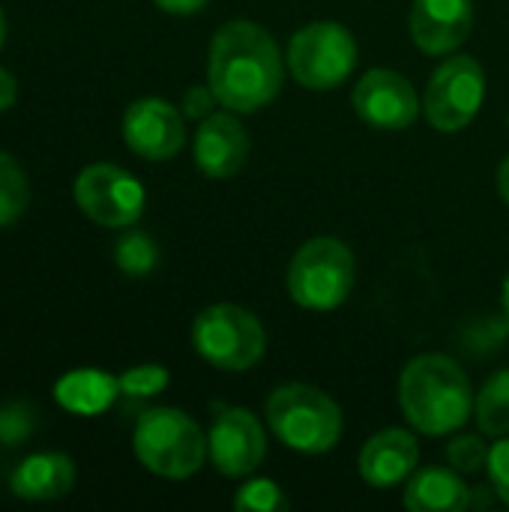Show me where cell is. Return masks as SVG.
Wrapping results in <instances>:
<instances>
[{"label":"cell","instance_id":"18","mask_svg":"<svg viewBox=\"0 0 509 512\" xmlns=\"http://www.w3.org/2000/svg\"><path fill=\"white\" fill-rule=\"evenodd\" d=\"M117 393H120V378H111L99 369H78L54 384L57 405L81 417L102 414L117 399Z\"/></svg>","mask_w":509,"mask_h":512},{"label":"cell","instance_id":"21","mask_svg":"<svg viewBox=\"0 0 509 512\" xmlns=\"http://www.w3.org/2000/svg\"><path fill=\"white\" fill-rule=\"evenodd\" d=\"M27 201H30V186L21 165L12 156L0 153V228L12 225L27 210Z\"/></svg>","mask_w":509,"mask_h":512},{"label":"cell","instance_id":"26","mask_svg":"<svg viewBox=\"0 0 509 512\" xmlns=\"http://www.w3.org/2000/svg\"><path fill=\"white\" fill-rule=\"evenodd\" d=\"M219 105V99H216V93H213V87L207 84H195V87H189L186 90V96H183V117H189V120H204V117H210L213 114V108Z\"/></svg>","mask_w":509,"mask_h":512},{"label":"cell","instance_id":"3","mask_svg":"<svg viewBox=\"0 0 509 512\" xmlns=\"http://www.w3.org/2000/svg\"><path fill=\"white\" fill-rule=\"evenodd\" d=\"M267 426L297 453H327L342 438V411L318 387L282 384L267 399Z\"/></svg>","mask_w":509,"mask_h":512},{"label":"cell","instance_id":"22","mask_svg":"<svg viewBox=\"0 0 509 512\" xmlns=\"http://www.w3.org/2000/svg\"><path fill=\"white\" fill-rule=\"evenodd\" d=\"M234 507L240 512H279L288 510V498L273 480H252L234 495Z\"/></svg>","mask_w":509,"mask_h":512},{"label":"cell","instance_id":"28","mask_svg":"<svg viewBox=\"0 0 509 512\" xmlns=\"http://www.w3.org/2000/svg\"><path fill=\"white\" fill-rule=\"evenodd\" d=\"M15 96H18V81H15V75L6 66H0V111L12 108Z\"/></svg>","mask_w":509,"mask_h":512},{"label":"cell","instance_id":"9","mask_svg":"<svg viewBox=\"0 0 509 512\" xmlns=\"http://www.w3.org/2000/svg\"><path fill=\"white\" fill-rule=\"evenodd\" d=\"M144 186L111 162L87 165L75 180L78 210L105 228H129L144 213Z\"/></svg>","mask_w":509,"mask_h":512},{"label":"cell","instance_id":"19","mask_svg":"<svg viewBox=\"0 0 509 512\" xmlns=\"http://www.w3.org/2000/svg\"><path fill=\"white\" fill-rule=\"evenodd\" d=\"M477 426L489 438L509 435V369L495 372L474 399Z\"/></svg>","mask_w":509,"mask_h":512},{"label":"cell","instance_id":"10","mask_svg":"<svg viewBox=\"0 0 509 512\" xmlns=\"http://www.w3.org/2000/svg\"><path fill=\"white\" fill-rule=\"evenodd\" d=\"M357 117L378 132L411 129L423 102L417 99L414 84L393 69H369L351 93Z\"/></svg>","mask_w":509,"mask_h":512},{"label":"cell","instance_id":"17","mask_svg":"<svg viewBox=\"0 0 509 512\" xmlns=\"http://www.w3.org/2000/svg\"><path fill=\"white\" fill-rule=\"evenodd\" d=\"M402 501L411 512H462L471 504V489L456 468H423L405 480Z\"/></svg>","mask_w":509,"mask_h":512},{"label":"cell","instance_id":"13","mask_svg":"<svg viewBox=\"0 0 509 512\" xmlns=\"http://www.w3.org/2000/svg\"><path fill=\"white\" fill-rule=\"evenodd\" d=\"M408 27L420 51L432 57L453 54L471 36L474 3L471 0H414Z\"/></svg>","mask_w":509,"mask_h":512},{"label":"cell","instance_id":"8","mask_svg":"<svg viewBox=\"0 0 509 512\" xmlns=\"http://www.w3.org/2000/svg\"><path fill=\"white\" fill-rule=\"evenodd\" d=\"M486 99V72L468 57H447L429 78L423 96V114L438 132H462L480 114Z\"/></svg>","mask_w":509,"mask_h":512},{"label":"cell","instance_id":"20","mask_svg":"<svg viewBox=\"0 0 509 512\" xmlns=\"http://www.w3.org/2000/svg\"><path fill=\"white\" fill-rule=\"evenodd\" d=\"M114 261L117 267L132 276V279H141V276H150L159 264V246L150 234L144 231H126L117 246H114Z\"/></svg>","mask_w":509,"mask_h":512},{"label":"cell","instance_id":"32","mask_svg":"<svg viewBox=\"0 0 509 512\" xmlns=\"http://www.w3.org/2000/svg\"><path fill=\"white\" fill-rule=\"evenodd\" d=\"M3 39H6V21H3V9H0V48H3Z\"/></svg>","mask_w":509,"mask_h":512},{"label":"cell","instance_id":"5","mask_svg":"<svg viewBox=\"0 0 509 512\" xmlns=\"http://www.w3.org/2000/svg\"><path fill=\"white\" fill-rule=\"evenodd\" d=\"M357 282L351 249L336 237L306 240L288 264V294L297 306L330 312L342 306Z\"/></svg>","mask_w":509,"mask_h":512},{"label":"cell","instance_id":"4","mask_svg":"<svg viewBox=\"0 0 509 512\" xmlns=\"http://www.w3.org/2000/svg\"><path fill=\"white\" fill-rule=\"evenodd\" d=\"M132 447L138 462L165 480H186L201 471L207 453V438L198 423L177 408L144 411L135 423Z\"/></svg>","mask_w":509,"mask_h":512},{"label":"cell","instance_id":"15","mask_svg":"<svg viewBox=\"0 0 509 512\" xmlns=\"http://www.w3.org/2000/svg\"><path fill=\"white\" fill-rule=\"evenodd\" d=\"M420 459L417 438L405 429H384L360 450V477L372 489H393L405 483Z\"/></svg>","mask_w":509,"mask_h":512},{"label":"cell","instance_id":"11","mask_svg":"<svg viewBox=\"0 0 509 512\" xmlns=\"http://www.w3.org/2000/svg\"><path fill=\"white\" fill-rule=\"evenodd\" d=\"M207 453L219 474L249 477L267 456L264 426L246 408H219L207 435Z\"/></svg>","mask_w":509,"mask_h":512},{"label":"cell","instance_id":"6","mask_svg":"<svg viewBox=\"0 0 509 512\" xmlns=\"http://www.w3.org/2000/svg\"><path fill=\"white\" fill-rule=\"evenodd\" d=\"M192 345L210 366L225 372H246L264 357L267 333L249 309L216 303L195 318Z\"/></svg>","mask_w":509,"mask_h":512},{"label":"cell","instance_id":"23","mask_svg":"<svg viewBox=\"0 0 509 512\" xmlns=\"http://www.w3.org/2000/svg\"><path fill=\"white\" fill-rule=\"evenodd\" d=\"M447 462L459 474H477L489 465V447L477 435H459L447 444Z\"/></svg>","mask_w":509,"mask_h":512},{"label":"cell","instance_id":"7","mask_svg":"<svg viewBox=\"0 0 509 512\" xmlns=\"http://www.w3.org/2000/svg\"><path fill=\"white\" fill-rule=\"evenodd\" d=\"M285 63L300 87L333 90L357 66V39L345 24L312 21L291 36Z\"/></svg>","mask_w":509,"mask_h":512},{"label":"cell","instance_id":"2","mask_svg":"<svg viewBox=\"0 0 509 512\" xmlns=\"http://www.w3.org/2000/svg\"><path fill=\"white\" fill-rule=\"evenodd\" d=\"M399 405L417 432L453 435L471 417L474 393L456 360L447 354H420L402 369Z\"/></svg>","mask_w":509,"mask_h":512},{"label":"cell","instance_id":"29","mask_svg":"<svg viewBox=\"0 0 509 512\" xmlns=\"http://www.w3.org/2000/svg\"><path fill=\"white\" fill-rule=\"evenodd\" d=\"M492 495H495V489H486V492H480V489H471V504H468V510L492 507ZM495 498H498V495H495Z\"/></svg>","mask_w":509,"mask_h":512},{"label":"cell","instance_id":"24","mask_svg":"<svg viewBox=\"0 0 509 512\" xmlns=\"http://www.w3.org/2000/svg\"><path fill=\"white\" fill-rule=\"evenodd\" d=\"M168 369L165 366H156V363H147V366H135L129 372L120 375V393L126 396H135V399H147V396H156L168 387Z\"/></svg>","mask_w":509,"mask_h":512},{"label":"cell","instance_id":"14","mask_svg":"<svg viewBox=\"0 0 509 512\" xmlns=\"http://www.w3.org/2000/svg\"><path fill=\"white\" fill-rule=\"evenodd\" d=\"M249 159V135L234 114H210L195 132V165L210 180H231Z\"/></svg>","mask_w":509,"mask_h":512},{"label":"cell","instance_id":"12","mask_svg":"<svg viewBox=\"0 0 509 512\" xmlns=\"http://www.w3.org/2000/svg\"><path fill=\"white\" fill-rule=\"evenodd\" d=\"M123 141L147 162H168L186 144L183 114L159 96L135 99L123 114Z\"/></svg>","mask_w":509,"mask_h":512},{"label":"cell","instance_id":"1","mask_svg":"<svg viewBox=\"0 0 509 512\" xmlns=\"http://www.w3.org/2000/svg\"><path fill=\"white\" fill-rule=\"evenodd\" d=\"M285 57L267 27L255 21H228L213 33L207 54V84L219 105L234 114H252L270 105L285 81Z\"/></svg>","mask_w":509,"mask_h":512},{"label":"cell","instance_id":"27","mask_svg":"<svg viewBox=\"0 0 509 512\" xmlns=\"http://www.w3.org/2000/svg\"><path fill=\"white\" fill-rule=\"evenodd\" d=\"M162 12L168 15H195L201 12L210 0H153Z\"/></svg>","mask_w":509,"mask_h":512},{"label":"cell","instance_id":"16","mask_svg":"<svg viewBox=\"0 0 509 512\" xmlns=\"http://www.w3.org/2000/svg\"><path fill=\"white\" fill-rule=\"evenodd\" d=\"M72 483H75V465L63 453L27 456L9 477L12 495L24 501H57L69 495Z\"/></svg>","mask_w":509,"mask_h":512},{"label":"cell","instance_id":"30","mask_svg":"<svg viewBox=\"0 0 509 512\" xmlns=\"http://www.w3.org/2000/svg\"><path fill=\"white\" fill-rule=\"evenodd\" d=\"M498 192H501V198L507 201L509 207V156L498 165Z\"/></svg>","mask_w":509,"mask_h":512},{"label":"cell","instance_id":"25","mask_svg":"<svg viewBox=\"0 0 509 512\" xmlns=\"http://www.w3.org/2000/svg\"><path fill=\"white\" fill-rule=\"evenodd\" d=\"M489 483L498 495V501H504L509 507V438L504 435V441H498L492 450H489Z\"/></svg>","mask_w":509,"mask_h":512},{"label":"cell","instance_id":"31","mask_svg":"<svg viewBox=\"0 0 509 512\" xmlns=\"http://www.w3.org/2000/svg\"><path fill=\"white\" fill-rule=\"evenodd\" d=\"M501 306H504V315H507L509 321V279L504 282V291H501Z\"/></svg>","mask_w":509,"mask_h":512}]
</instances>
